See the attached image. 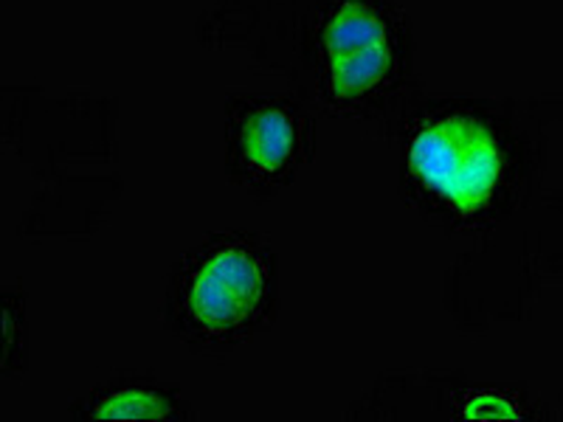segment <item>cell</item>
<instances>
[{
    "instance_id": "6da1fadb",
    "label": "cell",
    "mask_w": 563,
    "mask_h": 422,
    "mask_svg": "<svg viewBox=\"0 0 563 422\" xmlns=\"http://www.w3.org/2000/svg\"><path fill=\"white\" fill-rule=\"evenodd\" d=\"M198 37L245 52L310 110L384 133L422 97L415 29L397 0H218Z\"/></svg>"
},
{
    "instance_id": "7a4b0ae2",
    "label": "cell",
    "mask_w": 563,
    "mask_h": 422,
    "mask_svg": "<svg viewBox=\"0 0 563 422\" xmlns=\"http://www.w3.org/2000/svg\"><path fill=\"white\" fill-rule=\"evenodd\" d=\"M561 99L420 97L397 124L400 192L429 223L487 234L538 192Z\"/></svg>"
},
{
    "instance_id": "3957f363",
    "label": "cell",
    "mask_w": 563,
    "mask_h": 422,
    "mask_svg": "<svg viewBox=\"0 0 563 422\" xmlns=\"http://www.w3.org/2000/svg\"><path fill=\"white\" fill-rule=\"evenodd\" d=\"M279 263L251 231H218L173 265L164 324L189 349L218 355L245 344L274 321Z\"/></svg>"
},
{
    "instance_id": "277c9868",
    "label": "cell",
    "mask_w": 563,
    "mask_h": 422,
    "mask_svg": "<svg viewBox=\"0 0 563 422\" xmlns=\"http://www.w3.org/2000/svg\"><path fill=\"white\" fill-rule=\"evenodd\" d=\"M313 110L294 93L234 90L225 99V175L268 198L313 160Z\"/></svg>"
},
{
    "instance_id": "5b68a950",
    "label": "cell",
    "mask_w": 563,
    "mask_h": 422,
    "mask_svg": "<svg viewBox=\"0 0 563 422\" xmlns=\"http://www.w3.org/2000/svg\"><path fill=\"white\" fill-rule=\"evenodd\" d=\"M70 420L82 422H180L195 420L192 403L178 389L144 371H122L93 386L70 406Z\"/></svg>"
}]
</instances>
